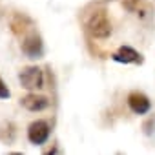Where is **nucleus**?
<instances>
[{"instance_id":"obj_1","label":"nucleus","mask_w":155,"mask_h":155,"mask_svg":"<svg viewBox=\"0 0 155 155\" xmlns=\"http://www.w3.org/2000/svg\"><path fill=\"white\" fill-rule=\"evenodd\" d=\"M86 31L93 38H108L111 33V22L104 9H95L86 20Z\"/></svg>"},{"instance_id":"obj_2","label":"nucleus","mask_w":155,"mask_h":155,"mask_svg":"<svg viewBox=\"0 0 155 155\" xmlns=\"http://www.w3.org/2000/svg\"><path fill=\"white\" fill-rule=\"evenodd\" d=\"M18 81H20L22 88H26V90H38L44 84V73L37 66H28V68H22Z\"/></svg>"},{"instance_id":"obj_3","label":"nucleus","mask_w":155,"mask_h":155,"mask_svg":"<svg viewBox=\"0 0 155 155\" xmlns=\"http://www.w3.org/2000/svg\"><path fill=\"white\" fill-rule=\"evenodd\" d=\"M28 139L31 144H44L48 139H49V124L46 120H35L29 124L28 128Z\"/></svg>"},{"instance_id":"obj_4","label":"nucleus","mask_w":155,"mask_h":155,"mask_svg":"<svg viewBox=\"0 0 155 155\" xmlns=\"http://www.w3.org/2000/svg\"><path fill=\"white\" fill-rule=\"evenodd\" d=\"M128 106H130V110H131L133 113L144 115V113L150 111L151 102H150V99H148L144 93H140V91H131V93L128 95Z\"/></svg>"},{"instance_id":"obj_5","label":"nucleus","mask_w":155,"mask_h":155,"mask_svg":"<svg viewBox=\"0 0 155 155\" xmlns=\"http://www.w3.org/2000/svg\"><path fill=\"white\" fill-rule=\"evenodd\" d=\"M22 51L29 57V58H38L42 55V42H40V37L37 33H31L24 38L22 42Z\"/></svg>"},{"instance_id":"obj_6","label":"nucleus","mask_w":155,"mask_h":155,"mask_svg":"<svg viewBox=\"0 0 155 155\" xmlns=\"http://www.w3.org/2000/svg\"><path fill=\"white\" fill-rule=\"evenodd\" d=\"M111 58H113L115 62H122V64H130V62L140 64V62H142L140 55H139L133 48H130V46H120V48L111 55Z\"/></svg>"},{"instance_id":"obj_7","label":"nucleus","mask_w":155,"mask_h":155,"mask_svg":"<svg viewBox=\"0 0 155 155\" xmlns=\"http://www.w3.org/2000/svg\"><path fill=\"white\" fill-rule=\"evenodd\" d=\"M20 104L26 110H29V111H42V110H46L49 106V101L46 97H42V95L29 93V95H26V97L20 99Z\"/></svg>"},{"instance_id":"obj_8","label":"nucleus","mask_w":155,"mask_h":155,"mask_svg":"<svg viewBox=\"0 0 155 155\" xmlns=\"http://www.w3.org/2000/svg\"><path fill=\"white\" fill-rule=\"evenodd\" d=\"M9 95H11L9 88L6 86V82L2 79H0V99H9Z\"/></svg>"}]
</instances>
